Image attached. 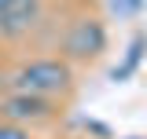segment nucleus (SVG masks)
<instances>
[{
    "mask_svg": "<svg viewBox=\"0 0 147 139\" xmlns=\"http://www.w3.org/2000/svg\"><path fill=\"white\" fill-rule=\"evenodd\" d=\"M74 84V70L66 59H30L7 77V88L11 92H30V95H63L70 92Z\"/></svg>",
    "mask_w": 147,
    "mask_h": 139,
    "instance_id": "1",
    "label": "nucleus"
},
{
    "mask_svg": "<svg viewBox=\"0 0 147 139\" xmlns=\"http://www.w3.org/2000/svg\"><path fill=\"white\" fill-rule=\"evenodd\" d=\"M63 51L70 59H81V62L99 59L107 51V26L99 18H77L66 29V37H63Z\"/></svg>",
    "mask_w": 147,
    "mask_h": 139,
    "instance_id": "2",
    "label": "nucleus"
},
{
    "mask_svg": "<svg viewBox=\"0 0 147 139\" xmlns=\"http://www.w3.org/2000/svg\"><path fill=\"white\" fill-rule=\"evenodd\" d=\"M44 0H0V37H22L40 18Z\"/></svg>",
    "mask_w": 147,
    "mask_h": 139,
    "instance_id": "3",
    "label": "nucleus"
},
{
    "mask_svg": "<svg viewBox=\"0 0 147 139\" xmlns=\"http://www.w3.org/2000/svg\"><path fill=\"white\" fill-rule=\"evenodd\" d=\"M0 114H4V121H15V124L44 121V117L52 114V99H44V95H30V92H11V95L0 103Z\"/></svg>",
    "mask_w": 147,
    "mask_h": 139,
    "instance_id": "4",
    "label": "nucleus"
},
{
    "mask_svg": "<svg viewBox=\"0 0 147 139\" xmlns=\"http://www.w3.org/2000/svg\"><path fill=\"white\" fill-rule=\"evenodd\" d=\"M144 55H147V37L144 33H136L132 40H129V48H125V55H121V62L110 70V81H118V84H125L129 77L140 70V62H144Z\"/></svg>",
    "mask_w": 147,
    "mask_h": 139,
    "instance_id": "5",
    "label": "nucleus"
},
{
    "mask_svg": "<svg viewBox=\"0 0 147 139\" xmlns=\"http://www.w3.org/2000/svg\"><path fill=\"white\" fill-rule=\"evenodd\" d=\"M0 139H30V132L15 121H0Z\"/></svg>",
    "mask_w": 147,
    "mask_h": 139,
    "instance_id": "6",
    "label": "nucleus"
},
{
    "mask_svg": "<svg viewBox=\"0 0 147 139\" xmlns=\"http://www.w3.org/2000/svg\"><path fill=\"white\" fill-rule=\"evenodd\" d=\"M110 7L118 15H132V11H140V0H110Z\"/></svg>",
    "mask_w": 147,
    "mask_h": 139,
    "instance_id": "7",
    "label": "nucleus"
},
{
    "mask_svg": "<svg viewBox=\"0 0 147 139\" xmlns=\"http://www.w3.org/2000/svg\"><path fill=\"white\" fill-rule=\"evenodd\" d=\"M129 139H140V136H129Z\"/></svg>",
    "mask_w": 147,
    "mask_h": 139,
    "instance_id": "8",
    "label": "nucleus"
}]
</instances>
